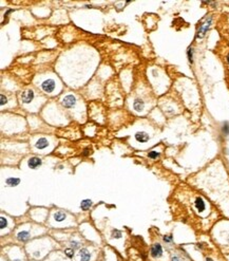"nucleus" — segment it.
<instances>
[{
  "label": "nucleus",
  "instance_id": "obj_1",
  "mask_svg": "<svg viewBox=\"0 0 229 261\" xmlns=\"http://www.w3.org/2000/svg\"><path fill=\"white\" fill-rule=\"evenodd\" d=\"M211 23H212V17H207L206 20L203 22V23L200 26V29H198V34H196V38H203L204 36L206 35V33L208 32L209 28H210Z\"/></svg>",
  "mask_w": 229,
  "mask_h": 261
},
{
  "label": "nucleus",
  "instance_id": "obj_2",
  "mask_svg": "<svg viewBox=\"0 0 229 261\" xmlns=\"http://www.w3.org/2000/svg\"><path fill=\"white\" fill-rule=\"evenodd\" d=\"M55 87H56V83L52 78L45 79L41 84V89L47 93H52L55 90Z\"/></svg>",
  "mask_w": 229,
  "mask_h": 261
},
{
  "label": "nucleus",
  "instance_id": "obj_3",
  "mask_svg": "<svg viewBox=\"0 0 229 261\" xmlns=\"http://www.w3.org/2000/svg\"><path fill=\"white\" fill-rule=\"evenodd\" d=\"M164 255V251L163 247L159 243H154L151 247V256L153 257L154 259H158L161 258Z\"/></svg>",
  "mask_w": 229,
  "mask_h": 261
},
{
  "label": "nucleus",
  "instance_id": "obj_4",
  "mask_svg": "<svg viewBox=\"0 0 229 261\" xmlns=\"http://www.w3.org/2000/svg\"><path fill=\"white\" fill-rule=\"evenodd\" d=\"M61 103L66 108H73L75 107V105H76V98L72 94L66 95V96L62 98Z\"/></svg>",
  "mask_w": 229,
  "mask_h": 261
},
{
  "label": "nucleus",
  "instance_id": "obj_5",
  "mask_svg": "<svg viewBox=\"0 0 229 261\" xmlns=\"http://www.w3.org/2000/svg\"><path fill=\"white\" fill-rule=\"evenodd\" d=\"M78 256H79V261H90L92 258V253L87 247H83V249H79Z\"/></svg>",
  "mask_w": 229,
  "mask_h": 261
},
{
  "label": "nucleus",
  "instance_id": "obj_6",
  "mask_svg": "<svg viewBox=\"0 0 229 261\" xmlns=\"http://www.w3.org/2000/svg\"><path fill=\"white\" fill-rule=\"evenodd\" d=\"M194 206H195L196 210L198 213H203L206 210V203L202 197H196L195 201H194Z\"/></svg>",
  "mask_w": 229,
  "mask_h": 261
},
{
  "label": "nucleus",
  "instance_id": "obj_7",
  "mask_svg": "<svg viewBox=\"0 0 229 261\" xmlns=\"http://www.w3.org/2000/svg\"><path fill=\"white\" fill-rule=\"evenodd\" d=\"M34 98V92L33 90H26L22 92L21 94V102L23 104H30Z\"/></svg>",
  "mask_w": 229,
  "mask_h": 261
},
{
  "label": "nucleus",
  "instance_id": "obj_8",
  "mask_svg": "<svg viewBox=\"0 0 229 261\" xmlns=\"http://www.w3.org/2000/svg\"><path fill=\"white\" fill-rule=\"evenodd\" d=\"M42 163L40 158H37V157H32L29 159L28 161V166L30 167L31 169H36L37 167H39Z\"/></svg>",
  "mask_w": 229,
  "mask_h": 261
},
{
  "label": "nucleus",
  "instance_id": "obj_9",
  "mask_svg": "<svg viewBox=\"0 0 229 261\" xmlns=\"http://www.w3.org/2000/svg\"><path fill=\"white\" fill-rule=\"evenodd\" d=\"M135 139L139 143H146L149 141V134L145 131H138L135 134Z\"/></svg>",
  "mask_w": 229,
  "mask_h": 261
},
{
  "label": "nucleus",
  "instance_id": "obj_10",
  "mask_svg": "<svg viewBox=\"0 0 229 261\" xmlns=\"http://www.w3.org/2000/svg\"><path fill=\"white\" fill-rule=\"evenodd\" d=\"M48 145H49V143H48V140L45 138H40L39 140L36 142L35 144V147L37 148V149H45V148L48 147Z\"/></svg>",
  "mask_w": 229,
  "mask_h": 261
},
{
  "label": "nucleus",
  "instance_id": "obj_11",
  "mask_svg": "<svg viewBox=\"0 0 229 261\" xmlns=\"http://www.w3.org/2000/svg\"><path fill=\"white\" fill-rule=\"evenodd\" d=\"M5 184H7V186H11V187H13V186H17L20 184V179L19 178H13V177H11V178H7V180H5Z\"/></svg>",
  "mask_w": 229,
  "mask_h": 261
},
{
  "label": "nucleus",
  "instance_id": "obj_12",
  "mask_svg": "<svg viewBox=\"0 0 229 261\" xmlns=\"http://www.w3.org/2000/svg\"><path fill=\"white\" fill-rule=\"evenodd\" d=\"M30 238V233H29L28 230H22V232H19L17 234V239L19 241H21V242H24L26 240Z\"/></svg>",
  "mask_w": 229,
  "mask_h": 261
},
{
  "label": "nucleus",
  "instance_id": "obj_13",
  "mask_svg": "<svg viewBox=\"0 0 229 261\" xmlns=\"http://www.w3.org/2000/svg\"><path fill=\"white\" fill-rule=\"evenodd\" d=\"M144 107H145V103H144V100H138V98H137V100H135L134 103H133V108L138 112L143 111V110H144Z\"/></svg>",
  "mask_w": 229,
  "mask_h": 261
},
{
  "label": "nucleus",
  "instance_id": "obj_14",
  "mask_svg": "<svg viewBox=\"0 0 229 261\" xmlns=\"http://www.w3.org/2000/svg\"><path fill=\"white\" fill-rule=\"evenodd\" d=\"M92 204H93L92 200H90V199L83 200V201L80 202V208L83 209V210H88V209L92 206Z\"/></svg>",
  "mask_w": 229,
  "mask_h": 261
},
{
  "label": "nucleus",
  "instance_id": "obj_15",
  "mask_svg": "<svg viewBox=\"0 0 229 261\" xmlns=\"http://www.w3.org/2000/svg\"><path fill=\"white\" fill-rule=\"evenodd\" d=\"M54 220L56 221V222H62V221H64V219H66V214L64 213H62V211H56L54 214Z\"/></svg>",
  "mask_w": 229,
  "mask_h": 261
},
{
  "label": "nucleus",
  "instance_id": "obj_16",
  "mask_svg": "<svg viewBox=\"0 0 229 261\" xmlns=\"http://www.w3.org/2000/svg\"><path fill=\"white\" fill-rule=\"evenodd\" d=\"M222 132L224 135H229V122H224L223 123Z\"/></svg>",
  "mask_w": 229,
  "mask_h": 261
},
{
  "label": "nucleus",
  "instance_id": "obj_17",
  "mask_svg": "<svg viewBox=\"0 0 229 261\" xmlns=\"http://www.w3.org/2000/svg\"><path fill=\"white\" fill-rule=\"evenodd\" d=\"M187 56H188V60L189 62H193V49L192 48H189L188 51H187Z\"/></svg>",
  "mask_w": 229,
  "mask_h": 261
},
{
  "label": "nucleus",
  "instance_id": "obj_18",
  "mask_svg": "<svg viewBox=\"0 0 229 261\" xmlns=\"http://www.w3.org/2000/svg\"><path fill=\"white\" fill-rule=\"evenodd\" d=\"M7 226V218H4V217H1V219H0V228H1V229H4Z\"/></svg>",
  "mask_w": 229,
  "mask_h": 261
},
{
  "label": "nucleus",
  "instance_id": "obj_19",
  "mask_svg": "<svg viewBox=\"0 0 229 261\" xmlns=\"http://www.w3.org/2000/svg\"><path fill=\"white\" fill-rule=\"evenodd\" d=\"M158 155H159V153H158L157 151H155V150H152V151H150V152H149V153H148V157L150 158V159H152V160L157 159Z\"/></svg>",
  "mask_w": 229,
  "mask_h": 261
},
{
  "label": "nucleus",
  "instance_id": "obj_20",
  "mask_svg": "<svg viewBox=\"0 0 229 261\" xmlns=\"http://www.w3.org/2000/svg\"><path fill=\"white\" fill-rule=\"evenodd\" d=\"M64 255L69 258H73L74 256V249H64Z\"/></svg>",
  "mask_w": 229,
  "mask_h": 261
},
{
  "label": "nucleus",
  "instance_id": "obj_21",
  "mask_svg": "<svg viewBox=\"0 0 229 261\" xmlns=\"http://www.w3.org/2000/svg\"><path fill=\"white\" fill-rule=\"evenodd\" d=\"M121 232H119L118 229H113L112 230V237L113 238H116V239H118V238H121Z\"/></svg>",
  "mask_w": 229,
  "mask_h": 261
},
{
  "label": "nucleus",
  "instance_id": "obj_22",
  "mask_svg": "<svg viewBox=\"0 0 229 261\" xmlns=\"http://www.w3.org/2000/svg\"><path fill=\"white\" fill-rule=\"evenodd\" d=\"M70 245H71L72 249H79V245H80V243L78 242V241L73 240V241H71V242H70Z\"/></svg>",
  "mask_w": 229,
  "mask_h": 261
},
{
  "label": "nucleus",
  "instance_id": "obj_23",
  "mask_svg": "<svg viewBox=\"0 0 229 261\" xmlns=\"http://www.w3.org/2000/svg\"><path fill=\"white\" fill-rule=\"evenodd\" d=\"M164 241L166 243H171L172 242V236H164Z\"/></svg>",
  "mask_w": 229,
  "mask_h": 261
},
{
  "label": "nucleus",
  "instance_id": "obj_24",
  "mask_svg": "<svg viewBox=\"0 0 229 261\" xmlns=\"http://www.w3.org/2000/svg\"><path fill=\"white\" fill-rule=\"evenodd\" d=\"M0 98H1V102H0V105H1V106H3L4 104H7V98H5L4 95L1 94V96H0Z\"/></svg>",
  "mask_w": 229,
  "mask_h": 261
},
{
  "label": "nucleus",
  "instance_id": "obj_25",
  "mask_svg": "<svg viewBox=\"0 0 229 261\" xmlns=\"http://www.w3.org/2000/svg\"><path fill=\"white\" fill-rule=\"evenodd\" d=\"M171 261H181V259H180V257L176 256V255H173L172 258H171Z\"/></svg>",
  "mask_w": 229,
  "mask_h": 261
},
{
  "label": "nucleus",
  "instance_id": "obj_26",
  "mask_svg": "<svg viewBox=\"0 0 229 261\" xmlns=\"http://www.w3.org/2000/svg\"><path fill=\"white\" fill-rule=\"evenodd\" d=\"M206 261H214V260H213V259H211L210 257H207V258H206Z\"/></svg>",
  "mask_w": 229,
  "mask_h": 261
},
{
  "label": "nucleus",
  "instance_id": "obj_27",
  "mask_svg": "<svg viewBox=\"0 0 229 261\" xmlns=\"http://www.w3.org/2000/svg\"><path fill=\"white\" fill-rule=\"evenodd\" d=\"M83 154H85V155H86V154H88V149H86V150H85V152H83Z\"/></svg>",
  "mask_w": 229,
  "mask_h": 261
},
{
  "label": "nucleus",
  "instance_id": "obj_28",
  "mask_svg": "<svg viewBox=\"0 0 229 261\" xmlns=\"http://www.w3.org/2000/svg\"><path fill=\"white\" fill-rule=\"evenodd\" d=\"M227 62H228V64H229V54H228V56H227Z\"/></svg>",
  "mask_w": 229,
  "mask_h": 261
}]
</instances>
